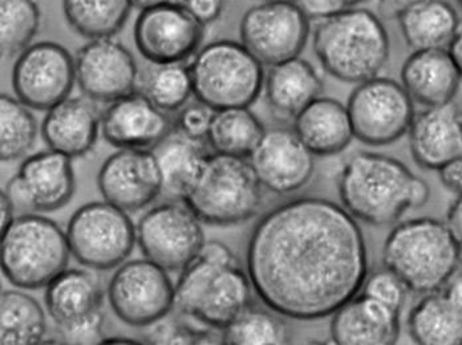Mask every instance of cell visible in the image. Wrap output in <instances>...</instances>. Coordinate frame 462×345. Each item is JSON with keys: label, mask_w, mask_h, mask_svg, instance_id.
Instances as JSON below:
<instances>
[{"label": "cell", "mask_w": 462, "mask_h": 345, "mask_svg": "<svg viewBox=\"0 0 462 345\" xmlns=\"http://www.w3.org/2000/svg\"><path fill=\"white\" fill-rule=\"evenodd\" d=\"M411 338L420 345H462V311L444 291L427 294L408 316Z\"/></svg>", "instance_id": "obj_30"}, {"label": "cell", "mask_w": 462, "mask_h": 345, "mask_svg": "<svg viewBox=\"0 0 462 345\" xmlns=\"http://www.w3.org/2000/svg\"><path fill=\"white\" fill-rule=\"evenodd\" d=\"M171 0H131L132 7L139 8L140 11L148 10V8L157 7V5H166Z\"/></svg>", "instance_id": "obj_49"}, {"label": "cell", "mask_w": 462, "mask_h": 345, "mask_svg": "<svg viewBox=\"0 0 462 345\" xmlns=\"http://www.w3.org/2000/svg\"><path fill=\"white\" fill-rule=\"evenodd\" d=\"M312 41L324 71L343 83L376 77L390 59V35L382 19L356 5L318 21Z\"/></svg>", "instance_id": "obj_4"}, {"label": "cell", "mask_w": 462, "mask_h": 345, "mask_svg": "<svg viewBox=\"0 0 462 345\" xmlns=\"http://www.w3.org/2000/svg\"><path fill=\"white\" fill-rule=\"evenodd\" d=\"M176 286L168 271L149 259L123 263L108 286L115 315L131 327H151L174 308Z\"/></svg>", "instance_id": "obj_12"}, {"label": "cell", "mask_w": 462, "mask_h": 345, "mask_svg": "<svg viewBox=\"0 0 462 345\" xmlns=\"http://www.w3.org/2000/svg\"><path fill=\"white\" fill-rule=\"evenodd\" d=\"M225 2L226 0H179L180 5L204 25L213 23L221 16Z\"/></svg>", "instance_id": "obj_41"}, {"label": "cell", "mask_w": 462, "mask_h": 345, "mask_svg": "<svg viewBox=\"0 0 462 345\" xmlns=\"http://www.w3.org/2000/svg\"><path fill=\"white\" fill-rule=\"evenodd\" d=\"M213 113V109L197 100V103L189 104L181 109L176 126L189 139L207 142Z\"/></svg>", "instance_id": "obj_40"}, {"label": "cell", "mask_w": 462, "mask_h": 345, "mask_svg": "<svg viewBox=\"0 0 462 345\" xmlns=\"http://www.w3.org/2000/svg\"><path fill=\"white\" fill-rule=\"evenodd\" d=\"M208 148V142L189 139L177 129L153 149L169 197L182 201L190 192L211 154Z\"/></svg>", "instance_id": "obj_28"}, {"label": "cell", "mask_w": 462, "mask_h": 345, "mask_svg": "<svg viewBox=\"0 0 462 345\" xmlns=\"http://www.w3.org/2000/svg\"><path fill=\"white\" fill-rule=\"evenodd\" d=\"M75 187L72 159L50 149L27 157L5 192L16 212L33 214L66 206L75 195Z\"/></svg>", "instance_id": "obj_15"}, {"label": "cell", "mask_w": 462, "mask_h": 345, "mask_svg": "<svg viewBox=\"0 0 462 345\" xmlns=\"http://www.w3.org/2000/svg\"><path fill=\"white\" fill-rule=\"evenodd\" d=\"M346 7H354V5H359V3L365 2V0H343Z\"/></svg>", "instance_id": "obj_51"}, {"label": "cell", "mask_w": 462, "mask_h": 345, "mask_svg": "<svg viewBox=\"0 0 462 345\" xmlns=\"http://www.w3.org/2000/svg\"><path fill=\"white\" fill-rule=\"evenodd\" d=\"M131 0H63L67 22L84 38H114L131 15Z\"/></svg>", "instance_id": "obj_33"}, {"label": "cell", "mask_w": 462, "mask_h": 345, "mask_svg": "<svg viewBox=\"0 0 462 345\" xmlns=\"http://www.w3.org/2000/svg\"><path fill=\"white\" fill-rule=\"evenodd\" d=\"M253 285L238 258L219 241L205 242L181 271L174 308L211 330H225L253 304Z\"/></svg>", "instance_id": "obj_3"}, {"label": "cell", "mask_w": 462, "mask_h": 345, "mask_svg": "<svg viewBox=\"0 0 462 345\" xmlns=\"http://www.w3.org/2000/svg\"><path fill=\"white\" fill-rule=\"evenodd\" d=\"M425 0H377L380 15L384 19H399L410 8L415 7Z\"/></svg>", "instance_id": "obj_44"}, {"label": "cell", "mask_w": 462, "mask_h": 345, "mask_svg": "<svg viewBox=\"0 0 462 345\" xmlns=\"http://www.w3.org/2000/svg\"><path fill=\"white\" fill-rule=\"evenodd\" d=\"M461 254L447 223L413 218L393 227L385 240L383 263L408 291L427 295L444 290L460 268Z\"/></svg>", "instance_id": "obj_5"}, {"label": "cell", "mask_w": 462, "mask_h": 345, "mask_svg": "<svg viewBox=\"0 0 462 345\" xmlns=\"http://www.w3.org/2000/svg\"><path fill=\"white\" fill-rule=\"evenodd\" d=\"M182 202L202 223L236 226L258 214L263 186L249 159L211 153Z\"/></svg>", "instance_id": "obj_6"}, {"label": "cell", "mask_w": 462, "mask_h": 345, "mask_svg": "<svg viewBox=\"0 0 462 345\" xmlns=\"http://www.w3.org/2000/svg\"><path fill=\"white\" fill-rule=\"evenodd\" d=\"M0 209H2V232H5L11 222L15 220V207H14L13 202L8 198L7 193L2 192V199H0Z\"/></svg>", "instance_id": "obj_47"}, {"label": "cell", "mask_w": 462, "mask_h": 345, "mask_svg": "<svg viewBox=\"0 0 462 345\" xmlns=\"http://www.w3.org/2000/svg\"><path fill=\"white\" fill-rule=\"evenodd\" d=\"M246 262L262 303L300 322L334 315L370 274L356 218L318 197L291 199L266 213L250 235Z\"/></svg>", "instance_id": "obj_1"}, {"label": "cell", "mask_w": 462, "mask_h": 345, "mask_svg": "<svg viewBox=\"0 0 462 345\" xmlns=\"http://www.w3.org/2000/svg\"><path fill=\"white\" fill-rule=\"evenodd\" d=\"M274 311L250 305L221 331L226 345H284L291 340L289 325Z\"/></svg>", "instance_id": "obj_35"}, {"label": "cell", "mask_w": 462, "mask_h": 345, "mask_svg": "<svg viewBox=\"0 0 462 345\" xmlns=\"http://www.w3.org/2000/svg\"><path fill=\"white\" fill-rule=\"evenodd\" d=\"M263 123L250 108L214 111L207 142L214 153L250 159L263 137Z\"/></svg>", "instance_id": "obj_31"}, {"label": "cell", "mask_w": 462, "mask_h": 345, "mask_svg": "<svg viewBox=\"0 0 462 345\" xmlns=\"http://www.w3.org/2000/svg\"><path fill=\"white\" fill-rule=\"evenodd\" d=\"M201 223L184 202H163L140 218L137 243L146 259L166 271H182L207 242Z\"/></svg>", "instance_id": "obj_11"}, {"label": "cell", "mask_w": 462, "mask_h": 345, "mask_svg": "<svg viewBox=\"0 0 462 345\" xmlns=\"http://www.w3.org/2000/svg\"><path fill=\"white\" fill-rule=\"evenodd\" d=\"M189 67L194 96L213 111L249 108L264 88L263 64L236 41H210Z\"/></svg>", "instance_id": "obj_8"}, {"label": "cell", "mask_w": 462, "mask_h": 345, "mask_svg": "<svg viewBox=\"0 0 462 345\" xmlns=\"http://www.w3.org/2000/svg\"><path fill=\"white\" fill-rule=\"evenodd\" d=\"M322 92V77L300 56L270 67L264 77L267 104L281 119L294 120Z\"/></svg>", "instance_id": "obj_27"}, {"label": "cell", "mask_w": 462, "mask_h": 345, "mask_svg": "<svg viewBox=\"0 0 462 345\" xmlns=\"http://www.w3.org/2000/svg\"><path fill=\"white\" fill-rule=\"evenodd\" d=\"M294 132L315 157L337 156L354 140V129L345 104L318 97L294 119Z\"/></svg>", "instance_id": "obj_26"}, {"label": "cell", "mask_w": 462, "mask_h": 345, "mask_svg": "<svg viewBox=\"0 0 462 345\" xmlns=\"http://www.w3.org/2000/svg\"><path fill=\"white\" fill-rule=\"evenodd\" d=\"M70 254L80 265L108 271L134 251L137 229L125 210L111 202H89L76 210L67 226Z\"/></svg>", "instance_id": "obj_9"}, {"label": "cell", "mask_w": 462, "mask_h": 345, "mask_svg": "<svg viewBox=\"0 0 462 345\" xmlns=\"http://www.w3.org/2000/svg\"><path fill=\"white\" fill-rule=\"evenodd\" d=\"M456 2H457L458 5H460V7L462 8V0H456Z\"/></svg>", "instance_id": "obj_52"}, {"label": "cell", "mask_w": 462, "mask_h": 345, "mask_svg": "<svg viewBox=\"0 0 462 345\" xmlns=\"http://www.w3.org/2000/svg\"><path fill=\"white\" fill-rule=\"evenodd\" d=\"M402 311L359 293L332 315V340L340 345H391L400 336Z\"/></svg>", "instance_id": "obj_22"}, {"label": "cell", "mask_w": 462, "mask_h": 345, "mask_svg": "<svg viewBox=\"0 0 462 345\" xmlns=\"http://www.w3.org/2000/svg\"><path fill=\"white\" fill-rule=\"evenodd\" d=\"M400 75L408 95L425 108L453 101L462 81L447 49L413 50Z\"/></svg>", "instance_id": "obj_24"}, {"label": "cell", "mask_w": 462, "mask_h": 345, "mask_svg": "<svg viewBox=\"0 0 462 345\" xmlns=\"http://www.w3.org/2000/svg\"><path fill=\"white\" fill-rule=\"evenodd\" d=\"M442 291L462 311V271L456 272Z\"/></svg>", "instance_id": "obj_46"}, {"label": "cell", "mask_w": 462, "mask_h": 345, "mask_svg": "<svg viewBox=\"0 0 462 345\" xmlns=\"http://www.w3.org/2000/svg\"><path fill=\"white\" fill-rule=\"evenodd\" d=\"M448 50H449L450 56H452L453 61H455L456 67H457L462 77V25L458 28L453 41H450Z\"/></svg>", "instance_id": "obj_48"}, {"label": "cell", "mask_w": 462, "mask_h": 345, "mask_svg": "<svg viewBox=\"0 0 462 345\" xmlns=\"http://www.w3.org/2000/svg\"><path fill=\"white\" fill-rule=\"evenodd\" d=\"M343 207L372 226L399 222L408 210L427 204L430 189L394 157L374 151L352 154L337 178Z\"/></svg>", "instance_id": "obj_2"}, {"label": "cell", "mask_w": 462, "mask_h": 345, "mask_svg": "<svg viewBox=\"0 0 462 345\" xmlns=\"http://www.w3.org/2000/svg\"><path fill=\"white\" fill-rule=\"evenodd\" d=\"M169 113L136 91L109 104L101 116V134L112 147L153 150L174 131Z\"/></svg>", "instance_id": "obj_20"}, {"label": "cell", "mask_w": 462, "mask_h": 345, "mask_svg": "<svg viewBox=\"0 0 462 345\" xmlns=\"http://www.w3.org/2000/svg\"><path fill=\"white\" fill-rule=\"evenodd\" d=\"M439 181L453 195H462V156L445 164L438 170Z\"/></svg>", "instance_id": "obj_43"}, {"label": "cell", "mask_w": 462, "mask_h": 345, "mask_svg": "<svg viewBox=\"0 0 462 345\" xmlns=\"http://www.w3.org/2000/svg\"><path fill=\"white\" fill-rule=\"evenodd\" d=\"M346 109L355 137L370 147H385L402 139L416 114L415 101L402 84L380 76L357 84Z\"/></svg>", "instance_id": "obj_10"}, {"label": "cell", "mask_w": 462, "mask_h": 345, "mask_svg": "<svg viewBox=\"0 0 462 345\" xmlns=\"http://www.w3.org/2000/svg\"><path fill=\"white\" fill-rule=\"evenodd\" d=\"M101 344H145V341L129 338H106Z\"/></svg>", "instance_id": "obj_50"}, {"label": "cell", "mask_w": 462, "mask_h": 345, "mask_svg": "<svg viewBox=\"0 0 462 345\" xmlns=\"http://www.w3.org/2000/svg\"><path fill=\"white\" fill-rule=\"evenodd\" d=\"M146 344H224L222 335L217 336L210 330H196L184 322L160 321L151 325V330L143 335Z\"/></svg>", "instance_id": "obj_38"}, {"label": "cell", "mask_w": 462, "mask_h": 345, "mask_svg": "<svg viewBox=\"0 0 462 345\" xmlns=\"http://www.w3.org/2000/svg\"><path fill=\"white\" fill-rule=\"evenodd\" d=\"M241 43L263 66L298 58L310 35V19L292 0H264L253 5L239 24Z\"/></svg>", "instance_id": "obj_13"}, {"label": "cell", "mask_w": 462, "mask_h": 345, "mask_svg": "<svg viewBox=\"0 0 462 345\" xmlns=\"http://www.w3.org/2000/svg\"><path fill=\"white\" fill-rule=\"evenodd\" d=\"M249 161L263 189L277 195L300 192L315 173V156L294 129L273 128L264 132Z\"/></svg>", "instance_id": "obj_19"}, {"label": "cell", "mask_w": 462, "mask_h": 345, "mask_svg": "<svg viewBox=\"0 0 462 345\" xmlns=\"http://www.w3.org/2000/svg\"><path fill=\"white\" fill-rule=\"evenodd\" d=\"M97 186L106 201L139 212L163 192L162 173L153 150L120 149L101 165Z\"/></svg>", "instance_id": "obj_18"}, {"label": "cell", "mask_w": 462, "mask_h": 345, "mask_svg": "<svg viewBox=\"0 0 462 345\" xmlns=\"http://www.w3.org/2000/svg\"><path fill=\"white\" fill-rule=\"evenodd\" d=\"M75 81V59L55 41L31 44L13 68L16 97L36 111H50L69 97Z\"/></svg>", "instance_id": "obj_14"}, {"label": "cell", "mask_w": 462, "mask_h": 345, "mask_svg": "<svg viewBox=\"0 0 462 345\" xmlns=\"http://www.w3.org/2000/svg\"><path fill=\"white\" fill-rule=\"evenodd\" d=\"M41 27L35 0H0V50L3 58L21 55Z\"/></svg>", "instance_id": "obj_37"}, {"label": "cell", "mask_w": 462, "mask_h": 345, "mask_svg": "<svg viewBox=\"0 0 462 345\" xmlns=\"http://www.w3.org/2000/svg\"><path fill=\"white\" fill-rule=\"evenodd\" d=\"M292 2L303 11L310 21L311 19L322 21L346 8L343 0H292Z\"/></svg>", "instance_id": "obj_42"}, {"label": "cell", "mask_w": 462, "mask_h": 345, "mask_svg": "<svg viewBox=\"0 0 462 345\" xmlns=\"http://www.w3.org/2000/svg\"><path fill=\"white\" fill-rule=\"evenodd\" d=\"M397 21L405 43L413 50H448L461 25L457 11L447 0H425Z\"/></svg>", "instance_id": "obj_29"}, {"label": "cell", "mask_w": 462, "mask_h": 345, "mask_svg": "<svg viewBox=\"0 0 462 345\" xmlns=\"http://www.w3.org/2000/svg\"><path fill=\"white\" fill-rule=\"evenodd\" d=\"M101 116L97 103L88 97H67L47 111L42 137L52 150L80 159L92 151L97 142Z\"/></svg>", "instance_id": "obj_23"}, {"label": "cell", "mask_w": 462, "mask_h": 345, "mask_svg": "<svg viewBox=\"0 0 462 345\" xmlns=\"http://www.w3.org/2000/svg\"><path fill=\"white\" fill-rule=\"evenodd\" d=\"M139 86L140 92L166 113L181 111L194 95L190 67L185 63H151L140 75Z\"/></svg>", "instance_id": "obj_34"}, {"label": "cell", "mask_w": 462, "mask_h": 345, "mask_svg": "<svg viewBox=\"0 0 462 345\" xmlns=\"http://www.w3.org/2000/svg\"><path fill=\"white\" fill-rule=\"evenodd\" d=\"M76 83L95 103L112 104L137 91L139 68L131 50L114 38L93 39L78 50Z\"/></svg>", "instance_id": "obj_17"}, {"label": "cell", "mask_w": 462, "mask_h": 345, "mask_svg": "<svg viewBox=\"0 0 462 345\" xmlns=\"http://www.w3.org/2000/svg\"><path fill=\"white\" fill-rule=\"evenodd\" d=\"M445 223L462 249V195H457L448 209Z\"/></svg>", "instance_id": "obj_45"}, {"label": "cell", "mask_w": 462, "mask_h": 345, "mask_svg": "<svg viewBox=\"0 0 462 345\" xmlns=\"http://www.w3.org/2000/svg\"><path fill=\"white\" fill-rule=\"evenodd\" d=\"M410 147L420 168L439 170L462 156V113L455 101L427 106L413 117Z\"/></svg>", "instance_id": "obj_21"}, {"label": "cell", "mask_w": 462, "mask_h": 345, "mask_svg": "<svg viewBox=\"0 0 462 345\" xmlns=\"http://www.w3.org/2000/svg\"><path fill=\"white\" fill-rule=\"evenodd\" d=\"M134 35L137 50L149 63H185L199 52L205 25L180 3L171 2L141 11Z\"/></svg>", "instance_id": "obj_16"}, {"label": "cell", "mask_w": 462, "mask_h": 345, "mask_svg": "<svg viewBox=\"0 0 462 345\" xmlns=\"http://www.w3.org/2000/svg\"><path fill=\"white\" fill-rule=\"evenodd\" d=\"M70 255L67 232L44 215H19L2 232V272L15 287H47L66 270Z\"/></svg>", "instance_id": "obj_7"}, {"label": "cell", "mask_w": 462, "mask_h": 345, "mask_svg": "<svg viewBox=\"0 0 462 345\" xmlns=\"http://www.w3.org/2000/svg\"><path fill=\"white\" fill-rule=\"evenodd\" d=\"M38 122L30 108L10 95L0 96V159L8 162L22 159L35 145Z\"/></svg>", "instance_id": "obj_36"}, {"label": "cell", "mask_w": 462, "mask_h": 345, "mask_svg": "<svg viewBox=\"0 0 462 345\" xmlns=\"http://www.w3.org/2000/svg\"><path fill=\"white\" fill-rule=\"evenodd\" d=\"M46 331V313L38 300L21 291H3L0 297L2 345L42 344Z\"/></svg>", "instance_id": "obj_32"}, {"label": "cell", "mask_w": 462, "mask_h": 345, "mask_svg": "<svg viewBox=\"0 0 462 345\" xmlns=\"http://www.w3.org/2000/svg\"><path fill=\"white\" fill-rule=\"evenodd\" d=\"M48 315L56 328H69L104 315V291L92 272L69 268L47 286Z\"/></svg>", "instance_id": "obj_25"}, {"label": "cell", "mask_w": 462, "mask_h": 345, "mask_svg": "<svg viewBox=\"0 0 462 345\" xmlns=\"http://www.w3.org/2000/svg\"><path fill=\"white\" fill-rule=\"evenodd\" d=\"M360 293L374 297L394 310L402 311L407 299L408 290L404 283L393 271L384 268V270L368 274Z\"/></svg>", "instance_id": "obj_39"}]
</instances>
